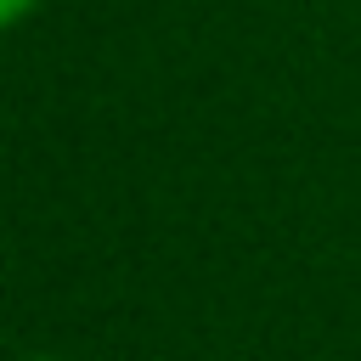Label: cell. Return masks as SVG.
I'll use <instances>...</instances> for the list:
<instances>
[{"label": "cell", "mask_w": 361, "mask_h": 361, "mask_svg": "<svg viewBox=\"0 0 361 361\" xmlns=\"http://www.w3.org/2000/svg\"><path fill=\"white\" fill-rule=\"evenodd\" d=\"M28 6H34V0H0V28H6V23H17Z\"/></svg>", "instance_id": "6da1fadb"}, {"label": "cell", "mask_w": 361, "mask_h": 361, "mask_svg": "<svg viewBox=\"0 0 361 361\" xmlns=\"http://www.w3.org/2000/svg\"><path fill=\"white\" fill-rule=\"evenodd\" d=\"M34 361H56V355H34Z\"/></svg>", "instance_id": "7a4b0ae2"}]
</instances>
